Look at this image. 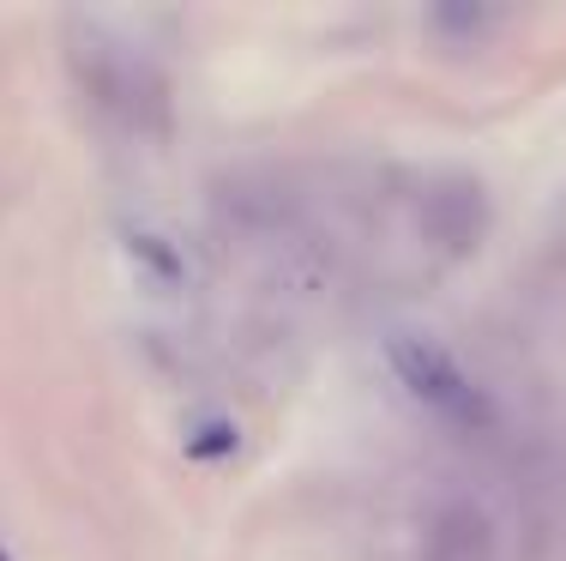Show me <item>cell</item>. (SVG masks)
Instances as JSON below:
<instances>
[{
  "mask_svg": "<svg viewBox=\"0 0 566 561\" xmlns=\"http://www.w3.org/2000/svg\"><path fill=\"white\" fill-rule=\"evenodd\" d=\"M392 368H398V381L410 386L416 405H428L440 423H452V429H476V423H489V398L476 393V381H470L440 344L416 339V332H398L392 339Z\"/></svg>",
  "mask_w": 566,
  "mask_h": 561,
  "instance_id": "1",
  "label": "cell"
},
{
  "mask_svg": "<svg viewBox=\"0 0 566 561\" xmlns=\"http://www.w3.org/2000/svg\"><path fill=\"white\" fill-rule=\"evenodd\" d=\"M422 561H494V531L482 519V507L440 501L422 531Z\"/></svg>",
  "mask_w": 566,
  "mask_h": 561,
  "instance_id": "2",
  "label": "cell"
},
{
  "mask_svg": "<svg viewBox=\"0 0 566 561\" xmlns=\"http://www.w3.org/2000/svg\"><path fill=\"white\" fill-rule=\"evenodd\" d=\"M428 218H434V230H440L447 248L476 242V230H482V187L476 181H447L434 199H428Z\"/></svg>",
  "mask_w": 566,
  "mask_h": 561,
  "instance_id": "3",
  "label": "cell"
},
{
  "mask_svg": "<svg viewBox=\"0 0 566 561\" xmlns=\"http://www.w3.org/2000/svg\"><path fill=\"white\" fill-rule=\"evenodd\" d=\"M0 561H7V555H0Z\"/></svg>",
  "mask_w": 566,
  "mask_h": 561,
  "instance_id": "4",
  "label": "cell"
}]
</instances>
